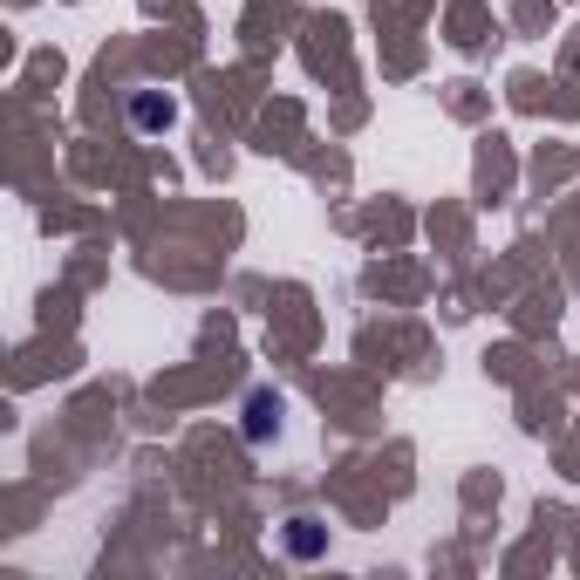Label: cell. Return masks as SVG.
<instances>
[{"label":"cell","instance_id":"obj_1","mask_svg":"<svg viewBox=\"0 0 580 580\" xmlns=\"http://www.w3.org/2000/svg\"><path fill=\"white\" fill-rule=\"evenodd\" d=\"M287 546L308 560V553H321V533H314V519H294V533H287Z\"/></svg>","mask_w":580,"mask_h":580},{"label":"cell","instance_id":"obj_2","mask_svg":"<svg viewBox=\"0 0 580 580\" xmlns=\"http://www.w3.org/2000/svg\"><path fill=\"white\" fill-rule=\"evenodd\" d=\"M137 123H144V130L171 123V103H157V96H137Z\"/></svg>","mask_w":580,"mask_h":580}]
</instances>
